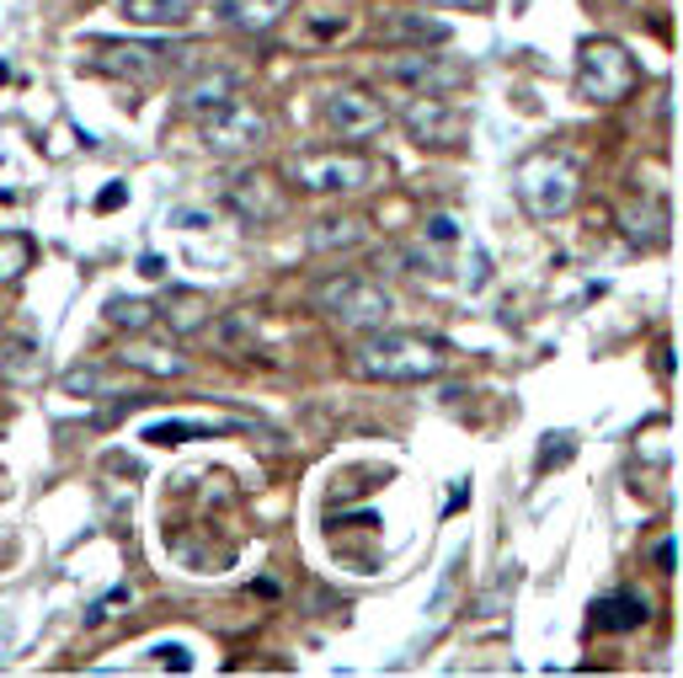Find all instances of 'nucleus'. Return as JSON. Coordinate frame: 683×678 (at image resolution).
Instances as JSON below:
<instances>
[{"label":"nucleus","mask_w":683,"mask_h":678,"mask_svg":"<svg viewBox=\"0 0 683 678\" xmlns=\"http://www.w3.org/2000/svg\"><path fill=\"white\" fill-rule=\"evenodd\" d=\"M353 369L364 379H384V385H417L443 374V342L417 337V331H384L374 326L369 337L353 348Z\"/></svg>","instance_id":"1"},{"label":"nucleus","mask_w":683,"mask_h":678,"mask_svg":"<svg viewBox=\"0 0 683 678\" xmlns=\"http://www.w3.org/2000/svg\"><path fill=\"white\" fill-rule=\"evenodd\" d=\"M315 310H326L337 326H353V331H374L390 321V289L374 284L364 273H337L315 289Z\"/></svg>","instance_id":"2"},{"label":"nucleus","mask_w":683,"mask_h":678,"mask_svg":"<svg viewBox=\"0 0 683 678\" xmlns=\"http://www.w3.org/2000/svg\"><path fill=\"white\" fill-rule=\"evenodd\" d=\"M518 192H523V203L540 219H556V214H566L577 203V166L566 155H556V150H540V155H529L518 166Z\"/></svg>","instance_id":"3"},{"label":"nucleus","mask_w":683,"mask_h":678,"mask_svg":"<svg viewBox=\"0 0 683 678\" xmlns=\"http://www.w3.org/2000/svg\"><path fill=\"white\" fill-rule=\"evenodd\" d=\"M289 177L305 192H358L379 177V166L358 150H311V155L289 161Z\"/></svg>","instance_id":"4"},{"label":"nucleus","mask_w":683,"mask_h":678,"mask_svg":"<svg viewBox=\"0 0 683 678\" xmlns=\"http://www.w3.org/2000/svg\"><path fill=\"white\" fill-rule=\"evenodd\" d=\"M630 86H635V60L624 54L620 43H609V38L582 43V54H577V97L620 102V97H630Z\"/></svg>","instance_id":"5"},{"label":"nucleus","mask_w":683,"mask_h":678,"mask_svg":"<svg viewBox=\"0 0 683 678\" xmlns=\"http://www.w3.org/2000/svg\"><path fill=\"white\" fill-rule=\"evenodd\" d=\"M267 139V118L246 108V102H219L214 113H203V145L208 150H219V155H246Z\"/></svg>","instance_id":"6"},{"label":"nucleus","mask_w":683,"mask_h":678,"mask_svg":"<svg viewBox=\"0 0 683 678\" xmlns=\"http://www.w3.org/2000/svg\"><path fill=\"white\" fill-rule=\"evenodd\" d=\"M401 118L417 145H459V134H465V113L443 91H406Z\"/></svg>","instance_id":"7"},{"label":"nucleus","mask_w":683,"mask_h":678,"mask_svg":"<svg viewBox=\"0 0 683 678\" xmlns=\"http://www.w3.org/2000/svg\"><path fill=\"white\" fill-rule=\"evenodd\" d=\"M326 124L342 139H374L384 128V102L369 97L364 86H337V91H326Z\"/></svg>","instance_id":"8"},{"label":"nucleus","mask_w":683,"mask_h":678,"mask_svg":"<svg viewBox=\"0 0 683 678\" xmlns=\"http://www.w3.org/2000/svg\"><path fill=\"white\" fill-rule=\"evenodd\" d=\"M225 198H230V209H236L246 225H273V219H283V209H289V198L278 192V183L262 177V172H241Z\"/></svg>","instance_id":"9"},{"label":"nucleus","mask_w":683,"mask_h":678,"mask_svg":"<svg viewBox=\"0 0 683 678\" xmlns=\"http://www.w3.org/2000/svg\"><path fill=\"white\" fill-rule=\"evenodd\" d=\"M384 80H390V86H406V91H443V86H459L465 70H454V64H443L438 54L417 49V54L384 60Z\"/></svg>","instance_id":"10"},{"label":"nucleus","mask_w":683,"mask_h":678,"mask_svg":"<svg viewBox=\"0 0 683 678\" xmlns=\"http://www.w3.org/2000/svg\"><path fill=\"white\" fill-rule=\"evenodd\" d=\"M289 11H294V0H225L219 22L236 27V33H273Z\"/></svg>","instance_id":"11"},{"label":"nucleus","mask_w":683,"mask_h":678,"mask_svg":"<svg viewBox=\"0 0 683 678\" xmlns=\"http://www.w3.org/2000/svg\"><path fill=\"white\" fill-rule=\"evenodd\" d=\"M230 97H236V75H230V70H203L198 80H187L182 86L187 113H214V108L230 102Z\"/></svg>","instance_id":"12"},{"label":"nucleus","mask_w":683,"mask_h":678,"mask_svg":"<svg viewBox=\"0 0 683 678\" xmlns=\"http://www.w3.org/2000/svg\"><path fill=\"white\" fill-rule=\"evenodd\" d=\"M118 11L134 27H182L192 16V0H118Z\"/></svg>","instance_id":"13"},{"label":"nucleus","mask_w":683,"mask_h":678,"mask_svg":"<svg viewBox=\"0 0 683 678\" xmlns=\"http://www.w3.org/2000/svg\"><path fill=\"white\" fill-rule=\"evenodd\" d=\"M593 625L598 630H635V625H646V599L641 593H609V599H598L593 604Z\"/></svg>","instance_id":"14"},{"label":"nucleus","mask_w":683,"mask_h":678,"mask_svg":"<svg viewBox=\"0 0 683 678\" xmlns=\"http://www.w3.org/2000/svg\"><path fill=\"white\" fill-rule=\"evenodd\" d=\"M161 315H166L172 331H203L208 315H214V305H208V294H198V289H177V294H166Z\"/></svg>","instance_id":"15"},{"label":"nucleus","mask_w":683,"mask_h":678,"mask_svg":"<svg viewBox=\"0 0 683 678\" xmlns=\"http://www.w3.org/2000/svg\"><path fill=\"white\" fill-rule=\"evenodd\" d=\"M91 64H97V70H113V75H134V80H144V75L155 70V49H139V43H102Z\"/></svg>","instance_id":"16"},{"label":"nucleus","mask_w":683,"mask_h":678,"mask_svg":"<svg viewBox=\"0 0 683 678\" xmlns=\"http://www.w3.org/2000/svg\"><path fill=\"white\" fill-rule=\"evenodd\" d=\"M214 348L219 353H251L256 348V315L251 310H225L214 321Z\"/></svg>","instance_id":"17"},{"label":"nucleus","mask_w":683,"mask_h":678,"mask_svg":"<svg viewBox=\"0 0 683 678\" xmlns=\"http://www.w3.org/2000/svg\"><path fill=\"white\" fill-rule=\"evenodd\" d=\"M624 236H630V247H662V241H668V209H662V203L630 209V214H624Z\"/></svg>","instance_id":"18"},{"label":"nucleus","mask_w":683,"mask_h":678,"mask_svg":"<svg viewBox=\"0 0 683 678\" xmlns=\"http://www.w3.org/2000/svg\"><path fill=\"white\" fill-rule=\"evenodd\" d=\"M38 374H43V353H38L33 342H5V348H0V379L27 385V379H38Z\"/></svg>","instance_id":"19"},{"label":"nucleus","mask_w":683,"mask_h":678,"mask_svg":"<svg viewBox=\"0 0 683 678\" xmlns=\"http://www.w3.org/2000/svg\"><path fill=\"white\" fill-rule=\"evenodd\" d=\"M364 241V219H320L311 230V247L315 251H347Z\"/></svg>","instance_id":"20"},{"label":"nucleus","mask_w":683,"mask_h":678,"mask_svg":"<svg viewBox=\"0 0 683 678\" xmlns=\"http://www.w3.org/2000/svg\"><path fill=\"white\" fill-rule=\"evenodd\" d=\"M124 364H128V369H139V374H155V379H172V374H182V369H187L177 353H166V348H150V342L128 348Z\"/></svg>","instance_id":"21"},{"label":"nucleus","mask_w":683,"mask_h":678,"mask_svg":"<svg viewBox=\"0 0 683 678\" xmlns=\"http://www.w3.org/2000/svg\"><path fill=\"white\" fill-rule=\"evenodd\" d=\"M33 267V241L27 236H0V284H11V278H22Z\"/></svg>","instance_id":"22"},{"label":"nucleus","mask_w":683,"mask_h":678,"mask_svg":"<svg viewBox=\"0 0 683 678\" xmlns=\"http://www.w3.org/2000/svg\"><path fill=\"white\" fill-rule=\"evenodd\" d=\"M107 321H113L118 331H144V326L155 321V305H150V300H124V294H118V300L107 305Z\"/></svg>","instance_id":"23"},{"label":"nucleus","mask_w":683,"mask_h":678,"mask_svg":"<svg viewBox=\"0 0 683 678\" xmlns=\"http://www.w3.org/2000/svg\"><path fill=\"white\" fill-rule=\"evenodd\" d=\"M198 432H214L208 423H182V417H172V423H150L144 438L150 443H187V438H198Z\"/></svg>","instance_id":"24"},{"label":"nucleus","mask_w":683,"mask_h":678,"mask_svg":"<svg viewBox=\"0 0 683 678\" xmlns=\"http://www.w3.org/2000/svg\"><path fill=\"white\" fill-rule=\"evenodd\" d=\"M384 33H395V38H417V43H443V38H448V27H443V22H422V16L390 22Z\"/></svg>","instance_id":"25"},{"label":"nucleus","mask_w":683,"mask_h":678,"mask_svg":"<svg viewBox=\"0 0 683 678\" xmlns=\"http://www.w3.org/2000/svg\"><path fill=\"white\" fill-rule=\"evenodd\" d=\"M155 657H161L166 668H177V674H187V668H192V657H187V646H155Z\"/></svg>","instance_id":"26"},{"label":"nucleus","mask_w":683,"mask_h":678,"mask_svg":"<svg viewBox=\"0 0 683 678\" xmlns=\"http://www.w3.org/2000/svg\"><path fill=\"white\" fill-rule=\"evenodd\" d=\"M428 236H433V241H443V247H448V241H454L459 230H454V219H448V214H433V219H428Z\"/></svg>","instance_id":"27"},{"label":"nucleus","mask_w":683,"mask_h":678,"mask_svg":"<svg viewBox=\"0 0 683 678\" xmlns=\"http://www.w3.org/2000/svg\"><path fill=\"white\" fill-rule=\"evenodd\" d=\"M124 198H128V187H124V183H113V187H102V198H97V209H102V214H113V209H118Z\"/></svg>","instance_id":"28"},{"label":"nucleus","mask_w":683,"mask_h":678,"mask_svg":"<svg viewBox=\"0 0 683 678\" xmlns=\"http://www.w3.org/2000/svg\"><path fill=\"white\" fill-rule=\"evenodd\" d=\"M673 561H679L673 540H662V545H657V572H673Z\"/></svg>","instance_id":"29"},{"label":"nucleus","mask_w":683,"mask_h":678,"mask_svg":"<svg viewBox=\"0 0 683 678\" xmlns=\"http://www.w3.org/2000/svg\"><path fill=\"white\" fill-rule=\"evenodd\" d=\"M139 273H144V278H161L166 262H161V256H139Z\"/></svg>","instance_id":"30"},{"label":"nucleus","mask_w":683,"mask_h":678,"mask_svg":"<svg viewBox=\"0 0 683 678\" xmlns=\"http://www.w3.org/2000/svg\"><path fill=\"white\" fill-rule=\"evenodd\" d=\"M337 27H347V22H337V16H315V33H320V38H331Z\"/></svg>","instance_id":"31"},{"label":"nucleus","mask_w":683,"mask_h":678,"mask_svg":"<svg viewBox=\"0 0 683 678\" xmlns=\"http://www.w3.org/2000/svg\"><path fill=\"white\" fill-rule=\"evenodd\" d=\"M177 225H182V230H203L208 219H203V214H177Z\"/></svg>","instance_id":"32"}]
</instances>
